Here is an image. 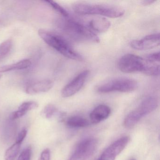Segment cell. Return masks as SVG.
Instances as JSON below:
<instances>
[{
    "instance_id": "cell-3",
    "label": "cell",
    "mask_w": 160,
    "mask_h": 160,
    "mask_svg": "<svg viewBox=\"0 0 160 160\" xmlns=\"http://www.w3.org/2000/svg\"><path fill=\"white\" fill-rule=\"evenodd\" d=\"M72 8L74 11L78 14L102 16L110 18L121 17L125 13L124 9L122 7L106 4L81 2L73 4Z\"/></svg>"
},
{
    "instance_id": "cell-16",
    "label": "cell",
    "mask_w": 160,
    "mask_h": 160,
    "mask_svg": "<svg viewBox=\"0 0 160 160\" xmlns=\"http://www.w3.org/2000/svg\"><path fill=\"white\" fill-rule=\"evenodd\" d=\"M15 120H12L9 119L5 122L3 130V138L4 140L9 142L14 138L17 131V124Z\"/></svg>"
},
{
    "instance_id": "cell-17",
    "label": "cell",
    "mask_w": 160,
    "mask_h": 160,
    "mask_svg": "<svg viewBox=\"0 0 160 160\" xmlns=\"http://www.w3.org/2000/svg\"><path fill=\"white\" fill-rule=\"evenodd\" d=\"M66 125L71 128H84L89 126V122L82 117L78 116L72 117L66 121Z\"/></svg>"
},
{
    "instance_id": "cell-11",
    "label": "cell",
    "mask_w": 160,
    "mask_h": 160,
    "mask_svg": "<svg viewBox=\"0 0 160 160\" xmlns=\"http://www.w3.org/2000/svg\"><path fill=\"white\" fill-rule=\"evenodd\" d=\"M54 82L50 79H44L29 85L26 89V93L30 95L47 92L53 88Z\"/></svg>"
},
{
    "instance_id": "cell-7",
    "label": "cell",
    "mask_w": 160,
    "mask_h": 160,
    "mask_svg": "<svg viewBox=\"0 0 160 160\" xmlns=\"http://www.w3.org/2000/svg\"><path fill=\"white\" fill-rule=\"evenodd\" d=\"M98 141L95 138L86 139L80 142L68 160H87L96 150Z\"/></svg>"
},
{
    "instance_id": "cell-14",
    "label": "cell",
    "mask_w": 160,
    "mask_h": 160,
    "mask_svg": "<svg viewBox=\"0 0 160 160\" xmlns=\"http://www.w3.org/2000/svg\"><path fill=\"white\" fill-rule=\"evenodd\" d=\"M111 24L108 19L104 18H96L89 22V28L93 32L103 33L110 28Z\"/></svg>"
},
{
    "instance_id": "cell-15",
    "label": "cell",
    "mask_w": 160,
    "mask_h": 160,
    "mask_svg": "<svg viewBox=\"0 0 160 160\" xmlns=\"http://www.w3.org/2000/svg\"><path fill=\"white\" fill-rule=\"evenodd\" d=\"M31 65V62L28 59L22 60L13 64L4 65L0 67V73L6 72L15 70H22L28 69Z\"/></svg>"
},
{
    "instance_id": "cell-26",
    "label": "cell",
    "mask_w": 160,
    "mask_h": 160,
    "mask_svg": "<svg viewBox=\"0 0 160 160\" xmlns=\"http://www.w3.org/2000/svg\"><path fill=\"white\" fill-rule=\"evenodd\" d=\"M155 2H156L155 0H144L143 1L141 2V3L144 6H148V5L153 4Z\"/></svg>"
},
{
    "instance_id": "cell-10",
    "label": "cell",
    "mask_w": 160,
    "mask_h": 160,
    "mask_svg": "<svg viewBox=\"0 0 160 160\" xmlns=\"http://www.w3.org/2000/svg\"><path fill=\"white\" fill-rule=\"evenodd\" d=\"M160 34L154 33L146 36L143 39L131 42V46L134 49L145 50L155 48L160 45Z\"/></svg>"
},
{
    "instance_id": "cell-20",
    "label": "cell",
    "mask_w": 160,
    "mask_h": 160,
    "mask_svg": "<svg viewBox=\"0 0 160 160\" xmlns=\"http://www.w3.org/2000/svg\"><path fill=\"white\" fill-rule=\"evenodd\" d=\"M12 47V41L8 39L0 45V60L6 57L10 52Z\"/></svg>"
},
{
    "instance_id": "cell-2",
    "label": "cell",
    "mask_w": 160,
    "mask_h": 160,
    "mask_svg": "<svg viewBox=\"0 0 160 160\" xmlns=\"http://www.w3.org/2000/svg\"><path fill=\"white\" fill-rule=\"evenodd\" d=\"M38 34L46 43L66 58L78 61H83L82 56L59 35L43 29L38 30Z\"/></svg>"
},
{
    "instance_id": "cell-6",
    "label": "cell",
    "mask_w": 160,
    "mask_h": 160,
    "mask_svg": "<svg viewBox=\"0 0 160 160\" xmlns=\"http://www.w3.org/2000/svg\"><path fill=\"white\" fill-rule=\"evenodd\" d=\"M138 88L137 81L130 78H120L113 79L97 87V91L99 93L119 92H129L134 91Z\"/></svg>"
},
{
    "instance_id": "cell-22",
    "label": "cell",
    "mask_w": 160,
    "mask_h": 160,
    "mask_svg": "<svg viewBox=\"0 0 160 160\" xmlns=\"http://www.w3.org/2000/svg\"><path fill=\"white\" fill-rule=\"evenodd\" d=\"M32 149L30 147L26 148L19 155L18 160H31Z\"/></svg>"
},
{
    "instance_id": "cell-13",
    "label": "cell",
    "mask_w": 160,
    "mask_h": 160,
    "mask_svg": "<svg viewBox=\"0 0 160 160\" xmlns=\"http://www.w3.org/2000/svg\"><path fill=\"white\" fill-rule=\"evenodd\" d=\"M38 103L34 101L24 102L20 105L17 110L12 113L9 118L12 120H16L25 116L28 111L38 108Z\"/></svg>"
},
{
    "instance_id": "cell-8",
    "label": "cell",
    "mask_w": 160,
    "mask_h": 160,
    "mask_svg": "<svg viewBox=\"0 0 160 160\" xmlns=\"http://www.w3.org/2000/svg\"><path fill=\"white\" fill-rule=\"evenodd\" d=\"M89 71L85 70L77 76L62 90V97L64 98L71 97L78 92L84 86L89 75Z\"/></svg>"
},
{
    "instance_id": "cell-1",
    "label": "cell",
    "mask_w": 160,
    "mask_h": 160,
    "mask_svg": "<svg viewBox=\"0 0 160 160\" xmlns=\"http://www.w3.org/2000/svg\"><path fill=\"white\" fill-rule=\"evenodd\" d=\"M118 67L122 72L126 73L140 72L151 76L160 74L159 64L133 54H126L122 57L119 62Z\"/></svg>"
},
{
    "instance_id": "cell-5",
    "label": "cell",
    "mask_w": 160,
    "mask_h": 160,
    "mask_svg": "<svg viewBox=\"0 0 160 160\" xmlns=\"http://www.w3.org/2000/svg\"><path fill=\"white\" fill-rule=\"evenodd\" d=\"M158 105L157 99L153 96L144 99L137 108L127 115L124 120V126L128 129L132 128L143 117L155 110Z\"/></svg>"
},
{
    "instance_id": "cell-4",
    "label": "cell",
    "mask_w": 160,
    "mask_h": 160,
    "mask_svg": "<svg viewBox=\"0 0 160 160\" xmlns=\"http://www.w3.org/2000/svg\"><path fill=\"white\" fill-rule=\"evenodd\" d=\"M64 30L72 39L80 42L98 43L100 39L89 27L77 21L68 20L64 24Z\"/></svg>"
},
{
    "instance_id": "cell-18",
    "label": "cell",
    "mask_w": 160,
    "mask_h": 160,
    "mask_svg": "<svg viewBox=\"0 0 160 160\" xmlns=\"http://www.w3.org/2000/svg\"><path fill=\"white\" fill-rule=\"evenodd\" d=\"M21 143L15 142L11 147L6 150L4 154L5 160H15L18 155L21 146Z\"/></svg>"
},
{
    "instance_id": "cell-9",
    "label": "cell",
    "mask_w": 160,
    "mask_h": 160,
    "mask_svg": "<svg viewBox=\"0 0 160 160\" xmlns=\"http://www.w3.org/2000/svg\"><path fill=\"white\" fill-rule=\"evenodd\" d=\"M129 140V137H123L115 141L103 152L98 160H115L125 148Z\"/></svg>"
},
{
    "instance_id": "cell-23",
    "label": "cell",
    "mask_w": 160,
    "mask_h": 160,
    "mask_svg": "<svg viewBox=\"0 0 160 160\" xmlns=\"http://www.w3.org/2000/svg\"><path fill=\"white\" fill-rule=\"evenodd\" d=\"M146 58L147 60L150 62L157 63L160 61V53L158 52L152 53L147 56Z\"/></svg>"
},
{
    "instance_id": "cell-21",
    "label": "cell",
    "mask_w": 160,
    "mask_h": 160,
    "mask_svg": "<svg viewBox=\"0 0 160 160\" xmlns=\"http://www.w3.org/2000/svg\"><path fill=\"white\" fill-rule=\"evenodd\" d=\"M45 2H47L48 5H50L56 12H58L63 17H69V13L63 8L62 6L58 4L57 2L52 1H45Z\"/></svg>"
},
{
    "instance_id": "cell-12",
    "label": "cell",
    "mask_w": 160,
    "mask_h": 160,
    "mask_svg": "<svg viewBox=\"0 0 160 160\" xmlns=\"http://www.w3.org/2000/svg\"><path fill=\"white\" fill-rule=\"evenodd\" d=\"M111 113L110 108L106 105H100L91 113L90 118L93 124H97L106 119Z\"/></svg>"
},
{
    "instance_id": "cell-19",
    "label": "cell",
    "mask_w": 160,
    "mask_h": 160,
    "mask_svg": "<svg viewBox=\"0 0 160 160\" xmlns=\"http://www.w3.org/2000/svg\"><path fill=\"white\" fill-rule=\"evenodd\" d=\"M61 112H59L58 110V108L54 105L49 104L45 107L42 112V114L46 118L50 119L52 118L55 116H58V118L60 115Z\"/></svg>"
},
{
    "instance_id": "cell-24",
    "label": "cell",
    "mask_w": 160,
    "mask_h": 160,
    "mask_svg": "<svg viewBox=\"0 0 160 160\" xmlns=\"http://www.w3.org/2000/svg\"><path fill=\"white\" fill-rule=\"evenodd\" d=\"M27 132H28V131H27V129L26 128H23L20 131L19 133H18V136L17 137L16 142L22 144V142H23L24 139H25V138L27 136Z\"/></svg>"
},
{
    "instance_id": "cell-25",
    "label": "cell",
    "mask_w": 160,
    "mask_h": 160,
    "mask_svg": "<svg viewBox=\"0 0 160 160\" xmlns=\"http://www.w3.org/2000/svg\"><path fill=\"white\" fill-rule=\"evenodd\" d=\"M39 160H50V151L48 148L44 150L40 155Z\"/></svg>"
},
{
    "instance_id": "cell-27",
    "label": "cell",
    "mask_w": 160,
    "mask_h": 160,
    "mask_svg": "<svg viewBox=\"0 0 160 160\" xmlns=\"http://www.w3.org/2000/svg\"><path fill=\"white\" fill-rule=\"evenodd\" d=\"M136 160L135 159H131V160Z\"/></svg>"
}]
</instances>
